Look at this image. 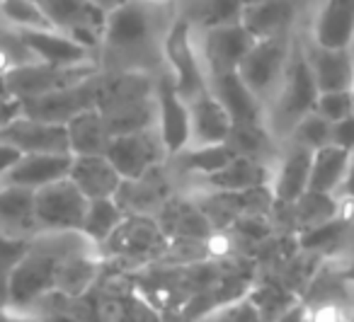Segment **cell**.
<instances>
[{
    "label": "cell",
    "instance_id": "42",
    "mask_svg": "<svg viewBox=\"0 0 354 322\" xmlns=\"http://www.w3.org/2000/svg\"><path fill=\"white\" fill-rule=\"evenodd\" d=\"M250 3H260V0H245V6H250Z\"/></svg>",
    "mask_w": 354,
    "mask_h": 322
},
{
    "label": "cell",
    "instance_id": "3",
    "mask_svg": "<svg viewBox=\"0 0 354 322\" xmlns=\"http://www.w3.org/2000/svg\"><path fill=\"white\" fill-rule=\"evenodd\" d=\"M95 73H100L97 61L80 66H51L44 61H30L0 73V93L25 102V100L41 97L54 90L75 85Z\"/></svg>",
    "mask_w": 354,
    "mask_h": 322
},
{
    "label": "cell",
    "instance_id": "27",
    "mask_svg": "<svg viewBox=\"0 0 354 322\" xmlns=\"http://www.w3.org/2000/svg\"><path fill=\"white\" fill-rule=\"evenodd\" d=\"M245 0H189L183 15L192 22L194 30L236 25L243 20Z\"/></svg>",
    "mask_w": 354,
    "mask_h": 322
},
{
    "label": "cell",
    "instance_id": "6",
    "mask_svg": "<svg viewBox=\"0 0 354 322\" xmlns=\"http://www.w3.org/2000/svg\"><path fill=\"white\" fill-rule=\"evenodd\" d=\"M289 59L291 46L286 35L270 37V39H255V44L250 46V51L243 56L241 66H238V75L267 104L277 95L281 80H284Z\"/></svg>",
    "mask_w": 354,
    "mask_h": 322
},
{
    "label": "cell",
    "instance_id": "31",
    "mask_svg": "<svg viewBox=\"0 0 354 322\" xmlns=\"http://www.w3.org/2000/svg\"><path fill=\"white\" fill-rule=\"evenodd\" d=\"M296 218L304 230L315 228L320 223H328L335 218V194H323V191H304L294 201Z\"/></svg>",
    "mask_w": 354,
    "mask_h": 322
},
{
    "label": "cell",
    "instance_id": "10",
    "mask_svg": "<svg viewBox=\"0 0 354 322\" xmlns=\"http://www.w3.org/2000/svg\"><path fill=\"white\" fill-rule=\"evenodd\" d=\"M39 6L49 15L56 30L73 37L85 49L95 51L102 46V32L107 12L93 0H39Z\"/></svg>",
    "mask_w": 354,
    "mask_h": 322
},
{
    "label": "cell",
    "instance_id": "40",
    "mask_svg": "<svg viewBox=\"0 0 354 322\" xmlns=\"http://www.w3.org/2000/svg\"><path fill=\"white\" fill-rule=\"evenodd\" d=\"M93 3L97 8H102L104 12H109V10H114V8L122 6V3H127V0H93Z\"/></svg>",
    "mask_w": 354,
    "mask_h": 322
},
{
    "label": "cell",
    "instance_id": "14",
    "mask_svg": "<svg viewBox=\"0 0 354 322\" xmlns=\"http://www.w3.org/2000/svg\"><path fill=\"white\" fill-rule=\"evenodd\" d=\"M209 90L226 107L233 124H267L265 102L248 88V83L238 75V70L209 78Z\"/></svg>",
    "mask_w": 354,
    "mask_h": 322
},
{
    "label": "cell",
    "instance_id": "11",
    "mask_svg": "<svg viewBox=\"0 0 354 322\" xmlns=\"http://www.w3.org/2000/svg\"><path fill=\"white\" fill-rule=\"evenodd\" d=\"M153 93H156V129L160 133V141L165 146L167 155L185 151L189 146V102L177 93L175 78L170 70L158 75L153 83Z\"/></svg>",
    "mask_w": 354,
    "mask_h": 322
},
{
    "label": "cell",
    "instance_id": "39",
    "mask_svg": "<svg viewBox=\"0 0 354 322\" xmlns=\"http://www.w3.org/2000/svg\"><path fill=\"white\" fill-rule=\"evenodd\" d=\"M339 191H342L347 199L354 201V158H352V162H349V170H347V175H344V182H342V187H339Z\"/></svg>",
    "mask_w": 354,
    "mask_h": 322
},
{
    "label": "cell",
    "instance_id": "36",
    "mask_svg": "<svg viewBox=\"0 0 354 322\" xmlns=\"http://www.w3.org/2000/svg\"><path fill=\"white\" fill-rule=\"evenodd\" d=\"M20 158H22L20 148L0 138V182H3V177H6L8 172L12 170V165H15V162L20 160Z\"/></svg>",
    "mask_w": 354,
    "mask_h": 322
},
{
    "label": "cell",
    "instance_id": "33",
    "mask_svg": "<svg viewBox=\"0 0 354 322\" xmlns=\"http://www.w3.org/2000/svg\"><path fill=\"white\" fill-rule=\"evenodd\" d=\"M315 112L323 114L328 122H339L354 112V90H330L320 93L315 100Z\"/></svg>",
    "mask_w": 354,
    "mask_h": 322
},
{
    "label": "cell",
    "instance_id": "7",
    "mask_svg": "<svg viewBox=\"0 0 354 322\" xmlns=\"http://www.w3.org/2000/svg\"><path fill=\"white\" fill-rule=\"evenodd\" d=\"M104 93V78L100 73L80 80L68 88L54 90L41 97H32L22 102V114H30L35 119L54 124H68L73 117H78L85 109L100 107Z\"/></svg>",
    "mask_w": 354,
    "mask_h": 322
},
{
    "label": "cell",
    "instance_id": "12",
    "mask_svg": "<svg viewBox=\"0 0 354 322\" xmlns=\"http://www.w3.org/2000/svg\"><path fill=\"white\" fill-rule=\"evenodd\" d=\"M0 138L17 146L22 153H71L66 124L44 122V119H35L30 114H17L0 131Z\"/></svg>",
    "mask_w": 354,
    "mask_h": 322
},
{
    "label": "cell",
    "instance_id": "9",
    "mask_svg": "<svg viewBox=\"0 0 354 322\" xmlns=\"http://www.w3.org/2000/svg\"><path fill=\"white\" fill-rule=\"evenodd\" d=\"M194 37H197V49L209 78L238 70L243 56L255 44V37L243 27V22L194 30Z\"/></svg>",
    "mask_w": 354,
    "mask_h": 322
},
{
    "label": "cell",
    "instance_id": "1",
    "mask_svg": "<svg viewBox=\"0 0 354 322\" xmlns=\"http://www.w3.org/2000/svg\"><path fill=\"white\" fill-rule=\"evenodd\" d=\"M320 90L315 85L313 70L306 59V51H294L286 66L284 80L274 95L272 112L267 114V129L270 133H286L301 122L308 112L315 109Z\"/></svg>",
    "mask_w": 354,
    "mask_h": 322
},
{
    "label": "cell",
    "instance_id": "29",
    "mask_svg": "<svg viewBox=\"0 0 354 322\" xmlns=\"http://www.w3.org/2000/svg\"><path fill=\"white\" fill-rule=\"evenodd\" d=\"M95 276H97V262L90 254H68L59 264L54 291H64L66 296H80L85 288L93 286Z\"/></svg>",
    "mask_w": 354,
    "mask_h": 322
},
{
    "label": "cell",
    "instance_id": "37",
    "mask_svg": "<svg viewBox=\"0 0 354 322\" xmlns=\"http://www.w3.org/2000/svg\"><path fill=\"white\" fill-rule=\"evenodd\" d=\"M22 114V102L15 97H8V95H0V131L12 122V119Z\"/></svg>",
    "mask_w": 354,
    "mask_h": 322
},
{
    "label": "cell",
    "instance_id": "41",
    "mask_svg": "<svg viewBox=\"0 0 354 322\" xmlns=\"http://www.w3.org/2000/svg\"><path fill=\"white\" fill-rule=\"evenodd\" d=\"M342 278H344L347 283H352V286H354V264H349V267L344 269V272H342Z\"/></svg>",
    "mask_w": 354,
    "mask_h": 322
},
{
    "label": "cell",
    "instance_id": "19",
    "mask_svg": "<svg viewBox=\"0 0 354 322\" xmlns=\"http://www.w3.org/2000/svg\"><path fill=\"white\" fill-rule=\"evenodd\" d=\"M320 93L330 90H354V54L349 49H328L313 44L306 51Z\"/></svg>",
    "mask_w": 354,
    "mask_h": 322
},
{
    "label": "cell",
    "instance_id": "34",
    "mask_svg": "<svg viewBox=\"0 0 354 322\" xmlns=\"http://www.w3.org/2000/svg\"><path fill=\"white\" fill-rule=\"evenodd\" d=\"M342 233V225L337 220H328V223H320L315 228H308L304 235H301V245L308 249H318V247H328L337 235Z\"/></svg>",
    "mask_w": 354,
    "mask_h": 322
},
{
    "label": "cell",
    "instance_id": "32",
    "mask_svg": "<svg viewBox=\"0 0 354 322\" xmlns=\"http://www.w3.org/2000/svg\"><path fill=\"white\" fill-rule=\"evenodd\" d=\"M289 136H291V143H296V146L315 151V148L333 143V122H328L323 114H318L313 109V112H308L294 129H291Z\"/></svg>",
    "mask_w": 354,
    "mask_h": 322
},
{
    "label": "cell",
    "instance_id": "13",
    "mask_svg": "<svg viewBox=\"0 0 354 322\" xmlns=\"http://www.w3.org/2000/svg\"><path fill=\"white\" fill-rule=\"evenodd\" d=\"M71 165H73V153H22V158L3 177L0 184H17L37 191L51 182L68 177Z\"/></svg>",
    "mask_w": 354,
    "mask_h": 322
},
{
    "label": "cell",
    "instance_id": "25",
    "mask_svg": "<svg viewBox=\"0 0 354 322\" xmlns=\"http://www.w3.org/2000/svg\"><path fill=\"white\" fill-rule=\"evenodd\" d=\"M352 158H354V153L337 146V143H328V146L315 148L313 160H310L308 189L323 191V194H335V191H339Z\"/></svg>",
    "mask_w": 354,
    "mask_h": 322
},
{
    "label": "cell",
    "instance_id": "22",
    "mask_svg": "<svg viewBox=\"0 0 354 322\" xmlns=\"http://www.w3.org/2000/svg\"><path fill=\"white\" fill-rule=\"evenodd\" d=\"M270 180H272L270 167L262 160H255V158H248V155H236L226 167L204 177L207 187L223 191V194H248V191L267 187Z\"/></svg>",
    "mask_w": 354,
    "mask_h": 322
},
{
    "label": "cell",
    "instance_id": "8",
    "mask_svg": "<svg viewBox=\"0 0 354 322\" xmlns=\"http://www.w3.org/2000/svg\"><path fill=\"white\" fill-rule=\"evenodd\" d=\"M104 155L112 160L124 180H138L156 170L167 155L165 146L160 141L158 129H141V131L114 133Z\"/></svg>",
    "mask_w": 354,
    "mask_h": 322
},
{
    "label": "cell",
    "instance_id": "38",
    "mask_svg": "<svg viewBox=\"0 0 354 322\" xmlns=\"http://www.w3.org/2000/svg\"><path fill=\"white\" fill-rule=\"evenodd\" d=\"M10 305V274L0 272V307Z\"/></svg>",
    "mask_w": 354,
    "mask_h": 322
},
{
    "label": "cell",
    "instance_id": "35",
    "mask_svg": "<svg viewBox=\"0 0 354 322\" xmlns=\"http://www.w3.org/2000/svg\"><path fill=\"white\" fill-rule=\"evenodd\" d=\"M333 143L354 153V112L333 124Z\"/></svg>",
    "mask_w": 354,
    "mask_h": 322
},
{
    "label": "cell",
    "instance_id": "24",
    "mask_svg": "<svg viewBox=\"0 0 354 322\" xmlns=\"http://www.w3.org/2000/svg\"><path fill=\"white\" fill-rule=\"evenodd\" d=\"M66 126H68V141L73 155L107 153V146L112 141V129H109L107 117L100 107L85 109L78 117L71 119Z\"/></svg>",
    "mask_w": 354,
    "mask_h": 322
},
{
    "label": "cell",
    "instance_id": "18",
    "mask_svg": "<svg viewBox=\"0 0 354 322\" xmlns=\"http://www.w3.org/2000/svg\"><path fill=\"white\" fill-rule=\"evenodd\" d=\"M310 160H313V151H308L304 146H296V143L291 146V151L284 153V158L279 160V165L272 172V180H270L272 199L277 204L294 206V201L304 191H308Z\"/></svg>",
    "mask_w": 354,
    "mask_h": 322
},
{
    "label": "cell",
    "instance_id": "28",
    "mask_svg": "<svg viewBox=\"0 0 354 322\" xmlns=\"http://www.w3.org/2000/svg\"><path fill=\"white\" fill-rule=\"evenodd\" d=\"M238 153L231 143H214V146H187L185 151L175 153V162L183 172H194L199 177H209L226 167Z\"/></svg>",
    "mask_w": 354,
    "mask_h": 322
},
{
    "label": "cell",
    "instance_id": "30",
    "mask_svg": "<svg viewBox=\"0 0 354 322\" xmlns=\"http://www.w3.org/2000/svg\"><path fill=\"white\" fill-rule=\"evenodd\" d=\"M0 20L15 30H51V20L39 0H0Z\"/></svg>",
    "mask_w": 354,
    "mask_h": 322
},
{
    "label": "cell",
    "instance_id": "21",
    "mask_svg": "<svg viewBox=\"0 0 354 322\" xmlns=\"http://www.w3.org/2000/svg\"><path fill=\"white\" fill-rule=\"evenodd\" d=\"M0 233L12 238L39 235L35 216V191L17 184H0Z\"/></svg>",
    "mask_w": 354,
    "mask_h": 322
},
{
    "label": "cell",
    "instance_id": "5",
    "mask_svg": "<svg viewBox=\"0 0 354 322\" xmlns=\"http://www.w3.org/2000/svg\"><path fill=\"white\" fill-rule=\"evenodd\" d=\"M90 199L71 177L35 191V216L39 233H68L83 228Z\"/></svg>",
    "mask_w": 354,
    "mask_h": 322
},
{
    "label": "cell",
    "instance_id": "23",
    "mask_svg": "<svg viewBox=\"0 0 354 322\" xmlns=\"http://www.w3.org/2000/svg\"><path fill=\"white\" fill-rule=\"evenodd\" d=\"M296 17V0H260L243 10V27L255 39H270L289 32Z\"/></svg>",
    "mask_w": 354,
    "mask_h": 322
},
{
    "label": "cell",
    "instance_id": "17",
    "mask_svg": "<svg viewBox=\"0 0 354 322\" xmlns=\"http://www.w3.org/2000/svg\"><path fill=\"white\" fill-rule=\"evenodd\" d=\"M68 177L78 184V189L90 201L117 196V191L124 184V177L119 175V170L112 165V160L104 153H97V155H73V165H71Z\"/></svg>",
    "mask_w": 354,
    "mask_h": 322
},
{
    "label": "cell",
    "instance_id": "15",
    "mask_svg": "<svg viewBox=\"0 0 354 322\" xmlns=\"http://www.w3.org/2000/svg\"><path fill=\"white\" fill-rule=\"evenodd\" d=\"M233 119L212 90L189 100V146L228 143Z\"/></svg>",
    "mask_w": 354,
    "mask_h": 322
},
{
    "label": "cell",
    "instance_id": "2",
    "mask_svg": "<svg viewBox=\"0 0 354 322\" xmlns=\"http://www.w3.org/2000/svg\"><path fill=\"white\" fill-rule=\"evenodd\" d=\"M162 61L167 70L175 78L177 93L185 100H194L197 95L209 90V73L204 68V61L197 49V37H194L192 22L180 15L170 25V30L162 37Z\"/></svg>",
    "mask_w": 354,
    "mask_h": 322
},
{
    "label": "cell",
    "instance_id": "16",
    "mask_svg": "<svg viewBox=\"0 0 354 322\" xmlns=\"http://www.w3.org/2000/svg\"><path fill=\"white\" fill-rule=\"evenodd\" d=\"M20 37L25 39V44L30 46V51L35 54L37 61H44L51 66H80L90 64L93 51L85 49L83 44L68 37L66 32L56 30H20Z\"/></svg>",
    "mask_w": 354,
    "mask_h": 322
},
{
    "label": "cell",
    "instance_id": "26",
    "mask_svg": "<svg viewBox=\"0 0 354 322\" xmlns=\"http://www.w3.org/2000/svg\"><path fill=\"white\" fill-rule=\"evenodd\" d=\"M124 220H127V211L122 209V204L114 196L93 199L88 206L80 233L88 238L90 245H104L122 230Z\"/></svg>",
    "mask_w": 354,
    "mask_h": 322
},
{
    "label": "cell",
    "instance_id": "4",
    "mask_svg": "<svg viewBox=\"0 0 354 322\" xmlns=\"http://www.w3.org/2000/svg\"><path fill=\"white\" fill-rule=\"evenodd\" d=\"M151 0H127L119 8L107 12L102 32V49L109 56L129 59L143 54L156 37V17H153Z\"/></svg>",
    "mask_w": 354,
    "mask_h": 322
},
{
    "label": "cell",
    "instance_id": "20",
    "mask_svg": "<svg viewBox=\"0 0 354 322\" xmlns=\"http://www.w3.org/2000/svg\"><path fill=\"white\" fill-rule=\"evenodd\" d=\"M354 41V0H325L313 22V44L349 49Z\"/></svg>",
    "mask_w": 354,
    "mask_h": 322
}]
</instances>
